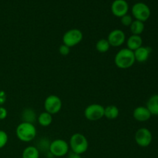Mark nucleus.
Masks as SVG:
<instances>
[{
    "label": "nucleus",
    "instance_id": "1",
    "mask_svg": "<svg viewBox=\"0 0 158 158\" xmlns=\"http://www.w3.org/2000/svg\"><path fill=\"white\" fill-rule=\"evenodd\" d=\"M135 62L134 51L127 48L120 49L114 57V63L119 69H127L132 67Z\"/></svg>",
    "mask_w": 158,
    "mask_h": 158
},
{
    "label": "nucleus",
    "instance_id": "2",
    "mask_svg": "<svg viewBox=\"0 0 158 158\" xmlns=\"http://www.w3.org/2000/svg\"><path fill=\"white\" fill-rule=\"evenodd\" d=\"M37 131L33 123L22 122L17 126L15 134L17 138L25 143L32 141L35 138Z\"/></svg>",
    "mask_w": 158,
    "mask_h": 158
},
{
    "label": "nucleus",
    "instance_id": "3",
    "mask_svg": "<svg viewBox=\"0 0 158 158\" xmlns=\"http://www.w3.org/2000/svg\"><path fill=\"white\" fill-rule=\"evenodd\" d=\"M69 146L72 152L81 155L87 151L88 148H89V142H88L87 138L83 134L76 133L71 136L69 139Z\"/></svg>",
    "mask_w": 158,
    "mask_h": 158
},
{
    "label": "nucleus",
    "instance_id": "4",
    "mask_svg": "<svg viewBox=\"0 0 158 158\" xmlns=\"http://www.w3.org/2000/svg\"><path fill=\"white\" fill-rule=\"evenodd\" d=\"M69 151V143L63 139L52 140L49 144V152L53 157H62L67 155Z\"/></svg>",
    "mask_w": 158,
    "mask_h": 158
},
{
    "label": "nucleus",
    "instance_id": "5",
    "mask_svg": "<svg viewBox=\"0 0 158 158\" xmlns=\"http://www.w3.org/2000/svg\"><path fill=\"white\" fill-rule=\"evenodd\" d=\"M83 34L79 29H71L66 31L63 36V44L69 46V48L77 46L82 42Z\"/></svg>",
    "mask_w": 158,
    "mask_h": 158
},
{
    "label": "nucleus",
    "instance_id": "6",
    "mask_svg": "<svg viewBox=\"0 0 158 158\" xmlns=\"http://www.w3.org/2000/svg\"><path fill=\"white\" fill-rule=\"evenodd\" d=\"M84 117L89 121H97L104 117V107L99 103H93L86 107Z\"/></svg>",
    "mask_w": 158,
    "mask_h": 158
},
{
    "label": "nucleus",
    "instance_id": "7",
    "mask_svg": "<svg viewBox=\"0 0 158 158\" xmlns=\"http://www.w3.org/2000/svg\"><path fill=\"white\" fill-rule=\"evenodd\" d=\"M131 12L136 20H139L143 23L148 20L151 13L149 6L143 2H137L134 4L131 9Z\"/></svg>",
    "mask_w": 158,
    "mask_h": 158
},
{
    "label": "nucleus",
    "instance_id": "8",
    "mask_svg": "<svg viewBox=\"0 0 158 158\" xmlns=\"http://www.w3.org/2000/svg\"><path fill=\"white\" fill-rule=\"evenodd\" d=\"M62 106H63V103L61 99L56 95L48 96L44 101L45 111L52 115L60 112Z\"/></svg>",
    "mask_w": 158,
    "mask_h": 158
},
{
    "label": "nucleus",
    "instance_id": "9",
    "mask_svg": "<svg viewBox=\"0 0 158 158\" xmlns=\"http://www.w3.org/2000/svg\"><path fill=\"white\" fill-rule=\"evenodd\" d=\"M134 140L138 146L141 148H147L151 143L153 136L150 130L148 128L142 127L137 131L134 135Z\"/></svg>",
    "mask_w": 158,
    "mask_h": 158
},
{
    "label": "nucleus",
    "instance_id": "10",
    "mask_svg": "<svg viewBox=\"0 0 158 158\" xmlns=\"http://www.w3.org/2000/svg\"><path fill=\"white\" fill-rule=\"evenodd\" d=\"M107 41L110 46L113 47H120L126 42V35L121 29H116L111 31L107 36Z\"/></svg>",
    "mask_w": 158,
    "mask_h": 158
},
{
    "label": "nucleus",
    "instance_id": "11",
    "mask_svg": "<svg viewBox=\"0 0 158 158\" xmlns=\"http://www.w3.org/2000/svg\"><path fill=\"white\" fill-rule=\"evenodd\" d=\"M129 11V5L126 0H114L111 5V12L115 16L121 18Z\"/></svg>",
    "mask_w": 158,
    "mask_h": 158
},
{
    "label": "nucleus",
    "instance_id": "12",
    "mask_svg": "<svg viewBox=\"0 0 158 158\" xmlns=\"http://www.w3.org/2000/svg\"><path fill=\"white\" fill-rule=\"evenodd\" d=\"M151 114L149 110L146 106H137L134 110L133 112V117L137 121L145 122L150 120L151 117Z\"/></svg>",
    "mask_w": 158,
    "mask_h": 158
},
{
    "label": "nucleus",
    "instance_id": "13",
    "mask_svg": "<svg viewBox=\"0 0 158 158\" xmlns=\"http://www.w3.org/2000/svg\"><path fill=\"white\" fill-rule=\"evenodd\" d=\"M151 48L149 46H140L135 51H134L135 60L138 63H144L149 59L151 53Z\"/></svg>",
    "mask_w": 158,
    "mask_h": 158
},
{
    "label": "nucleus",
    "instance_id": "14",
    "mask_svg": "<svg viewBox=\"0 0 158 158\" xmlns=\"http://www.w3.org/2000/svg\"><path fill=\"white\" fill-rule=\"evenodd\" d=\"M143 44V40L140 35H131L127 40V49L132 51H135Z\"/></svg>",
    "mask_w": 158,
    "mask_h": 158
},
{
    "label": "nucleus",
    "instance_id": "15",
    "mask_svg": "<svg viewBox=\"0 0 158 158\" xmlns=\"http://www.w3.org/2000/svg\"><path fill=\"white\" fill-rule=\"evenodd\" d=\"M146 107L149 110L151 115L158 116V94L151 96L148 99Z\"/></svg>",
    "mask_w": 158,
    "mask_h": 158
},
{
    "label": "nucleus",
    "instance_id": "16",
    "mask_svg": "<svg viewBox=\"0 0 158 158\" xmlns=\"http://www.w3.org/2000/svg\"><path fill=\"white\" fill-rule=\"evenodd\" d=\"M22 120L26 123H34V122L37 120L36 114L32 108H26L22 112Z\"/></svg>",
    "mask_w": 158,
    "mask_h": 158
},
{
    "label": "nucleus",
    "instance_id": "17",
    "mask_svg": "<svg viewBox=\"0 0 158 158\" xmlns=\"http://www.w3.org/2000/svg\"><path fill=\"white\" fill-rule=\"evenodd\" d=\"M120 110L118 107L114 105H109L104 107V117L108 120H114L118 117Z\"/></svg>",
    "mask_w": 158,
    "mask_h": 158
},
{
    "label": "nucleus",
    "instance_id": "18",
    "mask_svg": "<svg viewBox=\"0 0 158 158\" xmlns=\"http://www.w3.org/2000/svg\"><path fill=\"white\" fill-rule=\"evenodd\" d=\"M52 120H53V118H52V114H49L46 111L41 113L37 117V121H38L39 124L42 127H44L51 125V123H52Z\"/></svg>",
    "mask_w": 158,
    "mask_h": 158
},
{
    "label": "nucleus",
    "instance_id": "19",
    "mask_svg": "<svg viewBox=\"0 0 158 158\" xmlns=\"http://www.w3.org/2000/svg\"><path fill=\"white\" fill-rule=\"evenodd\" d=\"M40 151L35 146H28L23 150L22 158H40Z\"/></svg>",
    "mask_w": 158,
    "mask_h": 158
},
{
    "label": "nucleus",
    "instance_id": "20",
    "mask_svg": "<svg viewBox=\"0 0 158 158\" xmlns=\"http://www.w3.org/2000/svg\"><path fill=\"white\" fill-rule=\"evenodd\" d=\"M144 23L139 20H134L132 24L130 26L131 29V32H132V35H140L143 33V30H144Z\"/></svg>",
    "mask_w": 158,
    "mask_h": 158
},
{
    "label": "nucleus",
    "instance_id": "21",
    "mask_svg": "<svg viewBox=\"0 0 158 158\" xmlns=\"http://www.w3.org/2000/svg\"><path fill=\"white\" fill-rule=\"evenodd\" d=\"M110 48V45L106 39H101L96 43V49L100 53H105L108 52Z\"/></svg>",
    "mask_w": 158,
    "mask_h": 158
},
{
    "label": "nucleus",
    "instance_id": "22",
    "mask_svg": "<svg viewBox=\"0 0 158 158\" xmlns=\"http://www.w3.org/2000/svg\"><path fill=\"white\" fill-rule=\"evenodd\" d=\"M8 140H9V137L6 131L0 130V149L5 148L7 144Z\"/></svg>",
    "mask_w": 158,
    "mask_h": 158
},
{
    "label": "nucleus",
    "instance_id": "23",
    "mask_svg": "<svg viewBox=\"0 0 158 158\" xmlns=\"http://www.w3.org/2000/svg\"><path fill=\"white\" fill-rule=\"evenodd\" d=\"M133 17L131 16L129 14H127V15H123L120 18V22H121L122 25L124 26H131V25L133 23Z\"/></svg>",
    "mask_w": 158,
    "mask_h": 158
},
{
    "label": "nucleus",
    "instance_id": "24",
    "mask_svg": "<svg viewBox=\"0 0 158 158\" xmlns=\"http://www.w3.org/2000/svg\"><path fill=\"white\" fill-rule=\"evenodd\" d=\"M49 144H50V143H49V140L43 138L39 143V147L37 148H38L39 151L42 149L43 151H49Z\"/></svg>",
    "mask_w": 158,
    "mask_h": 158
},
{
    "label": "nucleus",
    "instance_id": "25",
    "mask_svg": "<svg viewBox=\"0 0 158 158\" xmlns=\"http://www.w3.org/2000/svg\"><path fill=\"white\" fill-rule=\"evenodd\" d=\"M59 52L63 56H68L70 52V48L69 46H66L64 44H62L61 46L59 47Z\"/></svg>",
    "mask_w": 158,
    "mask_h": 158
},
{
    "label": "nucleus",
    "instance_id": "26",
    "mask_svg": "<svg viewBox=\"0 0 158 158\" xmlns=\"http://www.w3.org/2000/svg\"><path fill=\"white\" fill-rule=\"evenodd\" d=\"M8 111L4 106H0V120H3L7 117Z\"/></svg>",
    "mask_w": 158,
    "mask_h": 158
},
{
    "label": "nucleus",
    "instance_id": "27",
    "mask_svg": "<svg viewBox=\"0 0 158 158\" xmlns=\"http://www.w3.org/2000/svg\"><path fill=\"white\" fill-rule=\"evenodd\" d=\"M6 101V94L4 90H0V106H2Z\"/></svg>",
    "mask_w": 158,
    "mask_h": 158
},
{
    "label": "nucleus",
    "instance_id": "28",
    "mask_svg": "<svg viewBox=\"0 0 158 158\" xmlns=\"http://www.w3.org/2000/svg\"><path fill=\"white\" fill-rule=\"evenodd\" d=\"M66 158H82L81 155H80V154H76V153H73V152H69L67 154V156H66Z\"/></svg>",
    "mask_w": 158,
    "mask_h": 158
},
{
    "label": "nucleus",
    "instance_id": "29",
    "mask_svg": "<svg viewBox=\"0 0 158 158\" xmlns=\"http://www.w3.org/2000/svg\"><path fill=\"white\" fill-rule=\"evenodd\" d=\"M136 1H140V0H136Z\"/></svg>",
    "mask_w": 158,
    "mask_h": 158
}]
</instances>
